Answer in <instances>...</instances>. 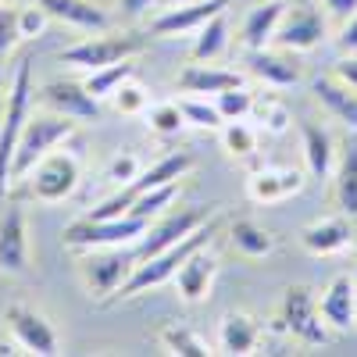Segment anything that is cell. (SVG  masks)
<instances>
[{
  "label": "cell",
  "mask_w": 357,
  "mask_h": 357,
  "mask_svg": "<svg viewBox=\"0 0 357 357\" xmlns=\"http://www.w3.org/2000/svg\"><path fill=\"white\" fill-rule=\"evenodd\" d=\"M215 232H218V222H204V225H197V229L186 236V240H178L175 247H168V250H161V254H151V257L136 261L132 275L122 282V289L114 293V301H132V296H139V293H151V289L172 282V275L178 272V264H183L193 250L207 247V240H211Z\"/></svg>",
  "instance_id": "6da1fadb"
},
{
  "label": "cell",
  "mask_w": 357,
  "mask_h": 357,
  "mask_svg": "<svg viewBox=\"0 0 357 357\" xmlns=\"http://www.w3.org/2000/svg\"><path fill=\"white\" fill-rule=\"evenodd\" d=\"M82 183V161L65 151V146H57V151L43 154L33 168H29L15 186H22L18 193L25 200H36V204H65ZM11 186V190H15Z\"/></svg>",
  "instance_id": "7a4b0ae2"
},
{
  "label": "cell",
  "mask_w": 357,
  "mask_h": 357,
  "mask_svg": "<svg viewBox=\"0 0 357 357\" xmlns=\"http://www.w3.org/2000/svg\"><path fill=\"white\" fill-rule=\"evenodd\" d=\"M146 36L151 33H136V29H104V33H89L86 40L65 47L57 54V61L61 65H72L79 72H97L104 65H118V61H132L136 54L146 50Z\"/></svg>",
  "instance_id": "3957f363"
},
{
  "label": "cell",
  "mask_w": 357,
  "mask_h": 357,
  "mask_svg": "<svg viewBox=\"0 0 357 357\" xmlns=\"http://www.w3.org/2000/svg\"><path fill=\"white\" fill-rule=\"evenodd\" d=\"M33 100H36V89H33V57H22L11 89H8V107H4V122H0V197H8L11 190V158H15V146L18 136L33 114Z\"/></svg>",
  "instance_id": "277c9868"
},
{
  "label": "cell",
  "mask_w": 357,
  "mask_h": 357,
  "mask_svg": "<svg viewBox=\"0 0 357 357\" xmlns=\"http://www.w3.org/2000/svg\"><path fill=\"white\" fill-rule=\"evenodd\" d=\"M79 122L65 114H54V111H43V114H29V122L18 136V146H15V158H11V186L18 178L33 168L43 154L57 151V146H65L72 136H75ZM11 193V190H8Z\"/></svg>",
  "instance_id": "5b68a950"
},
{
  "label": "cell",
  "mask_w": 357,
  "mask_h": 357,
  "mask_svg": "<svg viewBox=\"0 0 357 357\" xmlns=\"http://www.w3.org/2000/svg\"><path fill=\"white\" fill-rule=\"evenodd\" d=\"M190 168H193V154L172 151V154L158 158L151 168H143L129 186H118L107 200H100L93 211H86V215H89V218H122V215H129V207H132V200H136L139 193L158 190V186H168V183H178V178H183Z\"/></svg>",
  "instance_id": "8992f818"
},
{
  "label": "cell",
  "mask_w": 357,
  "mask_h": 357,
  "mask_svg": "<svg viewBox=\"0 0 357 357\" xmlns=\"http://www.w3.org/2000/svg\"><path fill=\"white\" fill-rule=\"evenodd\" d=\"M136 247V243H132ZM132 247H93L79 250V275L82 286L93 301H114V293L132 275L136 268V250Z\"/></svg>",
  "instance_id": "52a82bcc"
},
{
  "label": "cell",
  "mask_w": 357,
  "mask_h": 357,
  "mask_svg": "<svg viewBox=\"0 0 357 357\" xmlns=\"http://www.w3.org/2000/svg\"><path fill=\"white\" fill-rule=\"evenodd\" d=\"M151 229V222L139 215H122V218H75L61 240L68 250H93V247H132L143 240V232Z\"/></svg>",
  "instance_id": "ba28073f"
},
{
  "label": "cell",
  "mask_w": 357,
  "mask_h": 357,
  "mask_svg": "<svg viewBox=\"0 0 357 357\" xmlns=\"http://www.w3.org/2000/svg\"><path fill=\"white\" fill-rule=\"evenodd\" d=\"M279 329L293 340H301L307 347H321L329 343V325L321 321V311H318V296L311 293V286H289L282 293V304H279Z\"/></svg>",
  "instance_id": "9c48e42d"
},
{
  "label": "cell",
  "mask_w": 357,
  "mask_h": 357,
  "mask_svg": "<svg viewBox=\"0 0 357 357\" xmlns=\"http://www.w3.org/2000/svg\"><path fill=\"white\" fill-rule=\"evenodd\" d=\"M4 329L11 333V340L22 354H36V357L61 354V336L50 325V318L36 307H29L25 301H11L4 307Z\"/></svg>",
  "instance_id": "30bf717a"
},
{
  "label": "cell",
  "mask_w": 357,
  "mask_h": 357,
  "mask_svg": "<svg viewBox=\"0 0 357 357\" xmlns=\"http://www.w3.org/2000/svg\"><path fill=\"white\" fill-rule=\"evenodd\" d=\"M33 272V250H29V218L25 207L15 197L0 211V275L4 279H25Z\"/></svg>",
  "instance_id": "8fae6325"
},
{
  "label": "cell",
  "mask_w": 357,
  "mask_h": 357,
  "mask_svg": "<svg viewBox=\"0 0 357 357\" xmlns=\"http://www.w3.org/2000/svg\"><path fill=\"white\" fill-rule=\"evenodd\" d=\"M36 100L54 111V114H65L72 122H97L104 114V100H97L93 93L86 89V82L79 79H50L36 89Z\"/></svg>",
  "instance_id": "7c38bea8"
},
{
  "label": "cell",
  "mask_w": 357,
  "mask_h": 357,
  "mask_svg": "<svg viewBox=\"0 0 357 357\" xmlns=\"http://www.w3.org/2000/svg\"><path fill=\"white\" fill-rule=\"evenodd\" d=\"M325 36H329V22H325L321 8H314V4H296L293 8L289 4L272 43L282 47V50H293V54H307V50L321 47Z\"/></svg>",
  "instance_id": "4fadbf2b"
},
{
  "label": "cell",
  "mask_w": 357,
  "mask_h": 357,
  "mask_svg": "<svg viewBox=\"0 0 357 357\" xmlns=\"http://www.w3.org/2000/svg\"><path fill=\"white\" fill-rule=\"evenodd\" d=\"M204 222H207V211H204V207H178V211H165L161 222H154L151 229L143 232V240L132 247V250H136V261L175 247L178 240H186V236H190L197 225H204Z\"/></svg>",
  "instance_id": "5bb4252c"
},
{
  "label": "cell",
  "mask_w": 357,
  "mask_h": 357,
  "mask_svg": "<svg viewBox=\"0 0 357 357\" xmlns=\"http://www.w3.org/2000/svg\"><path fill=\"white\" fill-rule=\"evenodd\" d=\"M247 72L264 82V86H272V89H293V86H301L304 82V65L296 61V54L293 50H282L275 43H268L261 50H247Z\"/></svg>",
  "instance_id": "9a60e30c"
},
{
  "label": "cell",
  "mask_w": 357,
  "mask_h": 357,
  "mask_svg": "<svg viewBox=\"0 0 357 357\" xmlns=\"http://www.w3.org/2000/svg\"><path fill=\"white\" fill-rule=\"evenodd\" d=\"M225 8H229V0H190V4H178V8H161V15L151 18V33L161 36V40L190 36L204 22L222 15Z\"/></svg>",
  "instance_id": "2e32d148"
},
{
  "label": "cell",
  "mask_w": 357,
  "mask_h": 357,
  "mask_svg": "<svg viewBox=\"0 0 357 357\" xmlns=\"http://www.w3.org/2000/svg\"><path fill=\"white\" fill-rule=\"evenodd\" d=\"M215 275H218V257L207 247H200V250H193L183 264H178V272L172 275V282H175V293L183 296V304L197 307V304H204L207 296H211Z\"/></svg>",
  "instance_id": "e0dca14e"
},
{
  "label": "cell",
  "mask_w": 357,
  "mask_h": 357,
  "mask_svg": "<svg viewBox=\"0 0 357 357\" xmlns=\"http://www.w3.org/2000/svg\"><path fill=\"white\" fill-rule=\"evenodd\" d=\"M321 321L336 333H350L357 325V279L354 275H336L318 296Z\"/></svg>",
  "instance_id": "ac0fdd59"
},
{
  "label": "cell",
  "mask_w": 357,
  "mask_h": 357,
  "mask_svg": "<svg viewBox=\"0 0 357 357\" xmlns=\"http://www.w3.org/2000/svg\"><path fill=\"white\" fill-rule=\"evenodd\" d=\"M350 243H354V225L347 215H329V218H318V222L301 229V247L314 257L343 254Z\"/></svg>",
  "instance_id": "d6986e66"
},
{
  "label": "cell",
  "mask_w": 357,
  "mask_h": 357,
  "mask_svg": "<svg viewBox=\"0 0 357 357\" xmlns=\"http://www.w3.org/2000/svg\"><path fill=\"white\" fill-rule=\"evenodd\" d=\"M264 340V329L261 321L247 311H229L222 321H218V350L229 354V357H250L257 354Z\"/></svg>",
  "instance_id": "ffe728a7"
},
{
  "label": "cell",
  "mask_w": 357,
  "mask_h": 357,
  "mask_svg": "<svg viewBox=\"0 0 357 357\" xmlns=\"http://www.w3.org/2000/svg\"><path fill=\"white\" fill-rule=\"evenodd\" d=\"M175 86L183 89L186 97H215V93H222V89L247 86V79L240 72H232V68H215L207 61H193L175 75Z\"/></svg>",
  "instance_id": "44dd1931"
},
{
  "label": "cell",
  "mask_w": 357,
  "mask_h": 357,
  "mask_svg": "<svg viewBox=\"0 0 357 357\" xmlns=\"http://www.w3.org/2000/svg\"><path fill=\"white\" fill-rule=\"evenodd\" d=\"M304 190V172L296 168H257L247 178V197L254 204H279Z\"/></svg>",
  "instance_id": "7402d4cb"
},
{
  "label": "cell",
  "mask_w": 357,
  "mask_h": 357,
  "mask_svg": "<svg viewBox=\"0 0 357 357\" xmlns=\"http://www.w3.org/2000/svg\"><path fill=\"white\" fill-rule=\"evenodd\" d=\"M33 4H40L54 22H65L68 29H79V33H104V29H111V15L93 0H33Z\"/></svg>",
  "instance_id": "603a6c76"
},
{
  "label": "cell",
  "mask_w": 357,
  "mask_h": 357,
  "mask_svg": "<svg viewBox=\"0 0 357 357\" xmlns=\"http://www.w3.org/2000/svg\"><path fill=\"white\" fill-rule=\"evenodd\" d=\"M286 0H261V4H254L240 25V43L243 50H261L275 40V29L286 15Z\"/></svg>",
  "instance_id": "cb8c5ba5"
},
{
  "label": "cell",
  "mask_w": 357,
  "mask_h": 357,
  "mask_svg": "<svg viewBox=\"0 0 357 357\" xmlns=\"http://www.w3.org/2000/svg\"><path fill=\"white\" fill-rule=\"evenodd\" d=\"M333 197L340 215H347L350 222L357 218V132L347 136L343 151L336 154V168H333Z\"/></svg>",
  "instance_id": "d4e9b609"
},
{
  "label": "cell",
  "mask_w": 357,
  "mask_h": 357,
  "mask_svg": "<svg viewBox=\"0 0 357 357\" xmlns=\"http://www.w3.org/2000/svg\"><path fill=\"white\" fill-rule=\"evenodd\" d=\"M311 93H314V100H318L325 111L336 118V122L347 126V132H357V89L343 86V82L333 79V75H321V79L311 82Z\"/></svg>",
  "instance_id": "484cf974"
},
{
  "label": "cell",
  "mask_w": 357,
  "mask_h": 357,
  "mask_svg": "<svg viewBox=\"0 0 357 357\" xmlns=\"http://www.w3.org/2000/svg\"><path fill=\"white\" fill-rule=\"evenodd\" d=\"M301 143H304V161H307V172L314 178H329L333 168H336V143H333V132L318 126V122H301Z\"/></svg>",
  "instance_id": "4316f807"
},
{
  "label": "cell",
  "mask_w": 357,
  "mask_h": 357,
  "mask_svg": "<svg viewBox=\"0 0 357 357\" xmlns=\"http://www.w3.org/2000/svg\"><path fill=\"white\" fill-rule=\"evenodd\" d=\"M229 247L243 261H261V257H268L275 250V236L254 218H236L229 225Z\"/></svg>",
  "instance_id": "83f0119b"
},
{
  "label": "cell",
  "mask_w": 357,
  "mask_h": 357,
  "mask_svg": "<svg viewBox=\"0 0 357 357\" xmlns=\"http://www.w3.org/2000/svg\"><path fill=\"white\" fill-rule=\"evenodd\" d=\"M229 47V22H225V11L215 15L211 22H204L197 29V36H193V47H190V57L193 61H218V57L225 54Z\"/></svg>",
  "instance_id": "f1b7e54d"
},
{
  "label": "cell",
  "mask_w": 357,
  "mask_h": 357,
  "mask_svg": "<svg viewBox=\"0 0 357 357\" xmlns=\"http://www.w3.org/2000/svg\"><path fill=\"white\" fill-rule=\"evenodd\" d=\"M161 347L175 357H207V354H215L211 347H207V340L193 329H186V325H165V329L158 333Z\"/></svg>",
  "instance_id": "f546056e"
},
{
  "label": "cell",
  "mask_w": 357,
  "mask_h": 357,
  "mask_svg": "<svg viewBox=\"0 0 357 357\" xmlns=\"http://www.w3.org/2000/svg\"><path fill=\"white\" fill-rule=\"evenodd\" d=\"M136 75V65L132 61H118V65H104V68H97V72H86V89L93 93L97 100H111V93L118 86H122L126 79H132Z\"/></svg>",
  "instance_id": "4dcf8cb0"
},
{
  "label": "cell",
  "mask_w": 357,
  "mask_h": 357,
  "mask_svg": "<svg viewBox=\"0 0 357 357\" xmlns=\"http://www.w3.org/2000/svg\"><path fill=\"white\" fill-rule=\"evenodd\" d=\"M143 118H146V129H151L154 136H161V139H175L178 132L186 129V114H183V107L172 104V100L146 107Z\"/></svg>",
  "instance_id": "1f68e13d"
},
{
  "label": "cell",
  "mask_w": 357,
  "mask_h": 357,
  "mask_svg": "<svg viewBox=\"0 0 357 357\" xmlns=\"http://www.w3.org/2000/svg\"><path fill=\"white\" fill-rule=\"evenodd\" d=\"M218 136H222L225 154L236 158V161H243V158H254V154H257V129L247 126L243 118H240V122H225V126L218 129Z\"/></svg>",
  "instance_id": "d6a6232c"
},
{
  "label": "cell",
  "mask_w": 357,
  "mask_h": 357,
  "mask_svg": "<svg viewBox=\"0 0 357 357\" xmlns=\"http://www.w3.org/2000/svg\"><path fill=\"white\" fill-rule=\"evenodd\" d=\"M175 197H178V183H168V186H158V190H146V193H139V197L132 200L129 215H139V218H146V222H154L158 215H165L168 207L175 204Z\"/></svg>",
  "instance_id": "836d02e7"
},
{
  "label": "cell",
  "mask_w": 357,
  "mask_h": 357,
  "mask_svg": "<svg viewBox=\"0 0 357 357\" xmlns=\"http://www.w3.org/2000/svg\"><path fill=\"white\" fill-rule=\"evenodd\" d=\"M178 107L186 114V126H193V129H215L218 132L225 126V118H222V111L215 107L211 97H183Z\"/></svg>",
  "instance_id": "e575fe53"
},
{
  "label": "cell",
  "mask_w": 357,
  "mask_h": 357,
  "mask_svg": "<svg viewBox=\"0 0 357 357\" xmlns=\"http://www.w3.org/2000/svg\"><path fill=\"white\" fill-rule=\"evenodd\" d=\"M250 114L257 118V126H261L264 132H272V136H282V132L289 129V122H293L289 107H286L279 97H261V100H254V111H250Z\"/></svg>",
  "instance_id": "d590c367"
},
{
  "label": "cell",
  "mask_w": 357,
  "mask_h": 357,
  "mask_svg": "<svg viewBox=\"0 0 357 357\" xmlns=\"http://www.w3.org/2000/svg\"><path fill=\"white\" fill-rule=\"evenodd\" d=\"M211 100H215V107L222 111L225 122H240V118H250L257 97H254V89H247V86H232V89H222V93H215Z\"/></svg>",
  "instance_id": "8d00e7d4"
},
{
  "label": "cell",
  "mask_w": 357,
  "mask_h": 357,
  "mask_svg": "<svg viewBox=\"0 0 357 357\" xmlns=\"http://www.w3.org/2000/svg\"><path fill=\"white\" fill-rule=\"evenodd\" d=\"M111 107L118 111V114H126V118H139L146 107H151V93L136 82V75L132 79H126L122 86L111 93Z\"/></svg>",
  "instance_id": "74e56055"
},
{
  "label": "cell",
  "mask_w": 357,
  "mask_h": 357,
  "mask_svg": "<svg viewBox=\"0 0 357 357\" xmlns=\"http://www.w3.org/2000/svg\"><path fill=\"white\" fill-rule=\"evenodd\" d=\"M143 172V161L132 154V151H122V154H114L111 161H107V168H104V178L118 190V186H129L132 178Z\"/></svg>",
  "instance_id": "f35d334b"
},
{
  "label": "cell",
  "mask_w": 357,
  "mask_h": 357,
  "mask_svg": "<svg viewBox=\"0 0 357 357\" xmlns=\"http://www.w3.org/2000/svg\"><path fill=\"white\" fill-rule=\"evenodd\" d=\"M18 8H11V0H4L0 4V68H4V61L11 57L15 43H18Z\"/></svg>",
  "instance_id": "ab89813d"
},
{
  "label": "cell",
  "mask_w": 357,
  "mask_h": 357,
  "mask_svg": "<svg viewBox=\"0 0 357 357\" xmlns=\"http://www.w3.org/2000/svg\"><path fill=\"white\" fill-rule=\"evenodd\" d=\"M50 22H54V18H50L40 4H33V0H29L25 8H18V36H22V40H36V36L47 33Z\"/></svg>",
  "instance_id": "60d3db41"
},
{
  "label": "cell",
  "mask_w": 357,
  "mask_h": 357,
  "mask_svg": "<svg viewBox=\"0 0 357 357\" xmlns=\"http://www.w3.org/2000/svg\"><path fill=\"white\" fill-rule=\"evenodd\" d=\"M333 79H340L343 86L357 89V54H343L340 61L333 65Z\"/></svg>",
  "instance_id": "b9f144b4"
},
{
  "label": "cell",
  "mask_w": 357,
  "mask_h": 357,
  "mask_svg": "<svg viewBox=\"0 0 357 357\" xmlns=\"http://www.w3.org/2000/svg\"><path fill=\"white\" fill-rule=\"evenodd\" d=\"M336 43H340V50H343V54H357V15L343 18V29H340Z\"/></svg>",
  "instance_id": "7bdbcfd3"
},
{
  "label": "cell",
  "mask_w": 357,
  "mask_h": 357,
  "mask_svg": "<svg viewBox=\"0 0 357 357\" xmlns=\"http://www.w3.org/2000/svg\"><path fill=\"white\" fill-rule=\"evenodd\" d=\"M122 8V18H143L151 8H158V0H118Z\"/></svg>",
  "instance_id": "ee69618b"
},
{
  "label": "cell",
  "mask_w": 357,
  "mask_h": 357,
  "mask_svg": "<svg viewBox=\"0 0 357 357\" xmlns=\"http://www.w3.org/2000/svg\"><path fill=\"white\" fill-rule=\"evenodd\" d=\"M318 4L329 11V15H336V18H350V15H357V0H318Z\"/></svg>",
  "instance_id": "f6af8a7d"
},
{
  "label": "cell",
  "mask_w": 357,
  "mask_h": 357,
  "mask_svg": "<svg viewBox=\"0 0 357 357\" xmlns=\"http://www.w3.org/2000/svg\"><path fill=\"white\" fill-rule=\"evenodd\" d=\"M178 4H190V0H158V8H178Z\"/></svg>",
  "instance_id": "bcb514c9"
},
{
  "label": "cell",
  "mask_w": 357,
  "mask_h": 357,
  "mask_svg": "<svg viewBox=\"0 0 357 357\" xmlns=\"http://www.w3.org/2000/svg\"><path fill=\"white\" fill-rule=\"evenodd\" d=\"M4 107H8V97H0V122H4Z\"/></svg>",
  "instance_id": "7dc6e473"
},
{
  "label": "cell",
  "mask_w": 357,
  "mask_h": 357,
  "mask_svg": "<svg viewBox=\"0 0 357 357\" xmlns=\"http://www.w3.org/2000/svg\"><path fill=\"white\" fill-rule=\"evenodd\" d=\"M354 279H357V257H354Z\"/></svg>",
  "instance_id": "c3c4849f"
}]
</instances>
